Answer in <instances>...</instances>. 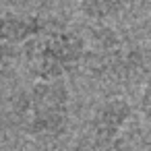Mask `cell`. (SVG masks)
Wrapping results in <instances>:
<instances>
[{
  "instance_id": "1",
  "label": "cell",
  "mask_w": 151,
  "mask_h": 151,
  "mask_svg": "<svg viewBox=\"0 0 151 151\" xmlns=\"http://www.w3.org/2000/svg\"><path fill=\"white\" fill-rule=\"evenodd\" d=\"M70 114V93L62 79L35 81L13 99V116L21 130L31 137H58Z\"/></svg>"
},
{
  "instance_id": "3",
  "label": "cell",
  "mask_w": 151,
  "mask_h": 151,
  "mask_svg": "<svg viewBox=\"0 0 151 151\" xmlns=\"http://www.w3.org/2000/svg\"><path fill=\"white\" fill-rule=\"evenodd\" d=\"M81 66H85V70H89L95 79L128 81L139 77L145 60L132 42L120 37V33L112 27L99 25L91 31L89 42H85Z\"/></svg>"
},
{
  "instance_id": "4",
  "label": "cell",
  "mask_w": 151,
  "mask_h": 151,
  "mask_svg": "<svg viewBox=\"0 0 151 151\" xmlns=\"http://www.w3.org/2000/svg\"><path fill=\"white\" fill-rule=\"evenodd\" d=\"M134 108L124 97L106 99L91 118L93 143L101 151H122L128 143V132L132 130Z\"/></svg>"
},
{
  "instance_id": "8",
  "label": "cell",
  "mask_w": 151,
  "mask_h": 151,
  "mask_svg": "<svg viewBox=\"0 0 151 151\" xmlns=\"http://www.w3.org/2000/svg\"><path fill=\"white\" fill-rule=\"evenodd\" d=\"M11 58H13V48H11V46H4V44H0V66H4Z\"/></svg>"
},
{
  "instance_id": "9",
  "label": "cell",
  "mask_w": 151,
  "mask_h": 151,
  "mask_svg": "<svg viewBox=\"0 0 151 151\" xmlns=\"http://www.w3.org/2000/svg\"><path fill=\"white\" fill-rule=\"evenodd\" d=\"M66 151H87V149H83V147H73V149H66Z\"/></svg>"
},
{
  "instance_id": "7",
  "label": "cell",
  "mask_w": 151,
  "mask_h": 151,
  "mask_svg": "<svg viewBox=\"0 0 151 151\" xmlns=\"http://www.w3.org/2000/svg\"><path fill=\"white\" fill-rule=\"evenodd\" d=\"M139 112L143 114V118H147V120L151 122V81L145 85V89H143V93H141Z\"/></svg>"
},
{
  "instance_id": "5",
  "label": "cell",
  "mask_w": 151,
  "mask_h": 151,
  "mask_svg": "<svg viewBox=\"0 0 151 151\" xmlns=\"http://www.w3.org/2000/svg\"><path fill=\"white\" fill-rule=\"evenodd\" d=\"M46 29H48L46 19L37 15H19V13L0 15V44L11 48L27 44Z\"/></svg>"
},
{
  "instance_id": "2",
  "label": "cell",
  "mask_w": 151,
  "mask_h": 151,
  "mask_svg": "<svg viewBox=\"0 0 151 151\" xmlns=\"http://www.w3.org/2000/svg\"><path fill=\"white\" fill-rule=\"evenodd\" d=\"M25 46L27 70L35 81H56L77 70L83 62L85 40L60 27L46 29Z\"/></svg>"
},
{
  "instance_id": "6",
  "label": "cell",
  "mask_w": 151,
  "mask_h": 151,
  "mask_svg": "<svg viewBox=\"0 0 151 151\" xmlns=\"http://www.w3.org/2000/svg\"><path fill=\"white\" fill-rule=\"evenodd\" d=\"M137 0H79L81 11L95 19V21H104V19H112V17H120L124 15Z\"/></svg>"
}]
</instances>
